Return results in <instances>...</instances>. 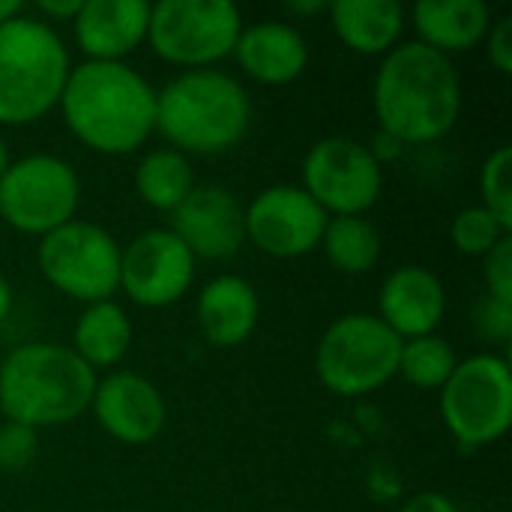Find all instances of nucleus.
<instances>
[{
  "instance_id": "aec40b11",
  "label": "nucleus",
  "mask_w": 512,
  "mask_h": 512,
  "mask_svg": "<svg viewBox=\"0 0 512 512\" xmlns=\"http://www.w3.org/2000/svg\"><path fill=\"white\" fill-rule=\"evenodd\" d=\"M492 12L483 0H420L414 6V27L420 42L444 57L471 51L489 33Z\"/></svg>"
},
{
  "instance_id": "b1692460",
  "label": "nucleus",
  "mask_w": 512,
  "mask_h": 512,
  "mask_svg": "<svg viewBox=\"0 0 512 512\" xmlns=\"http://www.w3.org/2000/svg\"><path fill=\"white\" fill-rule=\"evenodd\" d=\"M327 261L348 276L369 273L381 258V234L363 216H333L327 219L321 237Z\"/></svg>"
},
{
  "instance_id": "39448f33",
  "label": "nucleus",
  "mask_w": 512,
  "mask_h": 512,
  "mask_svg": "<svg viewBox=\"0 0 512 512\" xmlns=\"http://www.w3.org/2000/svg\"><path fill=\"white\" fill-rule=\"evenodd\" d=\"M69 51L39 18L15 15L0 24V123L24 126L45 117L69 78Z\"/></svg>"
},
{
  "instance_id": "2f4dec72",
  "label": "nucleus",
  "mask_w": 512,
  "mask_h": 512,
  "mask_svg": "<svg viewBox=\"0 0 512 512\" xmlns=\"http://www.w3.org/2000/svg\"><path fill=\"white\" fill-rule=\"evenodd\" d=\"M399 512H456V504L441 492H417L402 504Z\"/></svg>"
},
{
  "instance_id": "7ed1b4c3",
  "label": "nucleus",
  "mask_w": 512,
  "mask_h": 512,
  "mask_svg": "<svg viewBox=\"0 0 512 512\" xmlns=\"http://www.w3.org/2000/svg\"><path fill=\"white\" fill-rule=\"evenodd\" d=\"M96 372L63 345L30 342L0 363V414L27 429L81 417L96 390Z\"/></svg>"
},
{
  "instance_id": "c85d7f7f",
  "label": "nucleus",
  "mask_w": 512,
  "mask_h": 512,
  "mask_svg": "<svg viewBox=\"0 0 512 512\" xmlns=\"http://www.w3.org/2000/svg\"><path fill=\"white\" fill-rule=\"evenodd\" d=\"M483 276L489 285V297L498 303H510L512 306V237L507 234L489 255H483Z\"/></svg>"
},
{
  "instance_id": "1a4fd4ad",
  "label": "nucleus",
  "mask_w": 512,
  "mask_h": 512,
  "mask_svg": "<svg viewBox=\"0 0 512 512\" xmlns=\"http://www.w3.org/2000/svg\"><path fill=\"white\" fill-rule=\"evenodd\" d=\"M39 270L72 300L102 303L120 288V246L93 222H66L39 240Z\"/></svg>"
},
{
  "instance_id": "e433bc0d",
  "label": "nucleus",
  "mask_w": 512,
  "mask_h": 512,
  "mask_svg": "<svg viewBox=\"0 0 512 512\" xmlns=\"http://www.w3.org/2000/svg\"><path fill=\"white\" fill-rule=\"evenodd\" d=\"M18 12H21V3L18 0H0V24L9 21V18H15Z\"/></svg>"
},
{
  "instance_id": "a878e982",
  "label": "nucleus",
  "mask_w": 512,
  "mask_h": 512,
  "mask_svg": "<svg viewBox=\"0 0 512 512\" xmlns=\"http://www.w3.org/2000/svg\"><path fill=\"white\" fill-rule=\"evenodd\" d=\"M483 204L507 231H512V147H498L480 171Z\"/></svg>"
},
{
  "instance_id": "dca6fc26",
  "label": "nucleus",
  "mask_w": 512,
  "mask_h": 512,
  "mask_svg": "<svg viewBox=\"0 0 512 512\" xmlns=\"http://www.w3.org/2000/svg\"><path fill=\"white\" fill-rule=\"evenodd\" d=\"M381 321L405 342L417 336H432L447 312V294L441 279L417 264L393 270L378 297Z\"/></svg>"
},
{
  "instance_id": "f03ea898",
  "label": "nucleus",
  "mask_w": 512,
  "mask_h": 512,
  "mask_svg": "<svg viewBox=\"0 0 512 512\" xmlns=\"http://www.w3.org/2000/svg\"><path fill=\"white\" fill-rule=\"evenodd\" d=\"M462 111V84L450 57L405 42L384 54L375 75V114L381 132L405 144H432L444 138Z\"/></svg>"
},
{
  "instance_id": "c9c22d12",
  "label": "nucleus",
  "mask_w": 512,
  "mask_h": 512,
  "mask_svg": "<svg viewBox=\"0 0 512 512\" xmlns=\"http://www.w3.org/2000/svg\"><path fill=\"white\" fill-rule=\"evenodd\" d=\"M9 309H12V288H9V282L0 276V324L6 321Z\"/></svg>"
},
{
  "instance_id": "473e14b6",
  "label": "nucleus",
  "mask_w": 512,
  "mask_h": 512,
  "mask_svg": "<svg viewBox=\"0 0 512 512\" xmlns=\"http://www.w3.org/2000/svg\"><path fill=\"white\" fill-rule=\"evenodd\" d=\"M81 6H84V0H42V3H36V9L42 15L57 18V21H75Z\"/></svg>"
},
{
  "instance_id": "5701e85b",
  "label": "nucleus",
  "mask_w": 512,
  "mask_h": 512,
  "mask_svg": "<svg viewBox=\"0 0 512 512\" xmlns=\"http://www.w3.org/2000/svg\"><path fill=\"white\" fill-rule=\"evenodd\" d=\"M135 189L147 207L174 213L186 201V195L195 189V174L183 153H177L174 147H162V150L147 153L138 162Z\"/></svg>"
},
{
  "instance_id": "cd10ccee",
  "label": "nucleus",
  "mask_w": 512,
  "mask_h": 512,
  "mask_svg": "<svg viewBox=\"0 0 512 512\" xmlns=\"http://www.w3.org/2000/svg\"><path fill=\"white\" fill-rule=\"evenodd\" d=\"M36 432L21 423L0 426V471H24L36 456Z\"/></svg>"
},
{
  "instance_id": "9b49d317",
  "label": "nucleus",
  "mask_w": 512,
  "mask_h": 512,
  "mask_svg": "<svg viewBox=\"0 0 512 512\" xmlns=\"http://www.w3.org/2000/svg\"><path fill=\"white\" fill-rule=\"evenodd\" d=\"M303 189L324 213L363 216L378 204L384 174L363 141L330 135L306 153Z\"/></svg>"
},
{
  "instance_id": "f8f14e48",
  "label": "nucleus",
  "mask_w": 512,
  "mask_h": 512,
  "mask_svg": "<svg viewBox=\"0 0 512 512\" xmlns=\"http://www.w3.org/2000/svg\"><path fill=\"white\" fill-rule=\"evenodd\" d=\"M195 279V255L171 228L141 231L120 252V288L132 303L162 309L177 303Z\"/></svg>"
},
{
  "instance_id": "20e7f679",
  "label": "nucleus",
  "mask_w": 512,
  "mask_h": 512,
  "mask_svg": "<svg viewBox=\"0 0 512 512\" xmlns=\"http://www.w3.org/2000/svg\"><path fill=\"white\" fill-rule=\"evenodd\" d=\"M252 102L222 69H189L156 93V129L177 153H225L243 141Z\"/></svg>"
},
{
  "instance_id": "393cba45",
  "label": "nucleus",
  "mask_w": 512,
  "mask_h": 512,
  "mask_svg": "<svg viewBox=\"0 0 512 512\" xmlns=\"http://www.w3.org/2000/svg\"><path fill=\"white\" fill-rule=\"evenodd\" d=\"M456 366H459V357L453 345L435 333L402 342L399 375L417 390H441L456 372Z\"/></svg>"
},
{
  "instance_id": "72a5a7b5",
  "label": "nucleus",
  "mask_w": 512,
  "mask_h": 512,
  "mask_svg": "<svg viewBox=\"0 0 512 512\" xmlns=\"http://www.w3.org/2000/svg\"><path fill=\"white\" fill-rule=\"evenodd\" d=\"M402 150H405V147H402L393 135H387V132H378V135H375V144L369 147V153H372V159H375L378 165H381V162H390V159H399Z\"/></svg>"
},
{
  "instance_id": "412c9836",
  "label": "nucleus",
  "mask_w": 512,
  "mask_h": 512,
  "mask_svg": "<svg viewBox=\"0 0 512 512\" xmlns=\"http://www.w3.org/2000/svg\"><path fill=\"white\" fill-rule=\"evenodd\" d=\"M327 9L336 36L357 54H390L405 27L396 0H336Z\"/></svg>"
},
{
  "instance_id": "6ab92c4d",
  "label": "nucleus",
  "mask_w": 512,
  "mask_h": 512,
  "mask_svg": "<svg viewBox=\"0 0 512 512\" xmlns=\"http://www.w3.org/2000/svg\"><path fill=\"white\" fill-rule=\"evenodd\" d=\"M258 294L255 288L234 273L216 276L201 288L198 297V324L210 345L234 348L243 345L258 324Z\"/></svg>"
},
{
  "instance_id": "f3484780",
  "label": "nucleus",
  "mask_w": 512,
  "mask_h": 512,
  "mask_svg": "<svg viewBox=\"0 0 512 512\" xmlns=\"http://www.w3.org/2000/svg\"><path fill=\"white\" fill-rule=\"evenodd\" d=\"M75 39L90 60L123 63L147 39L150 3L144 0H84L75 15Z\"/></svg>"
},
{
  "instance_id": "423d86ee",
  "label": "nucleus",
  "mask_w": 512,
  "mask_h": 512,
  "mask_svg": "<svg viewBox=\"0 0 512 512\" xmlns=\"http://www.w3.org/2000/svg\"><path fill=\"white\" fill-rule=\"evenodd\" d=\"M402 339L378 315H345L327 327L315 351V372L336 396H369L399 375Z\"/></svg>"
},
{
  "instance_id": "0eeeda50",
  "label": "nucleus",
  "mask_w": 512,
  "mask_h": 512,
  "mask_svg": "<svg viewBox=\"0 0 512 512\" xmlns=\"http://www.w3.org/2000/svg\"><path fill=\"white\" fill-rule=\"evenodd\" d=\"M441 414L462 447H483L504 438L512 423L510 363L495 354L462 360L441 387Z\"/></svg>"
},
{
  "instance_id": "bb28decb",
  "label": "nucleus",
  "mask_w": 512,
  "mask_h": 512,
  "mask_svg": "<svg viewBox=\"0 0 512 512\" xmlns=\"http://www.w3.org/2000/svg\"><path fill=\"white\" fill-rule=\"evenodd\" d=\"M507 234L510 231L486 207H465L450 225L453 246L462 255H489Z\"/></svg>"
},
{
  "instance_id": "2eb2a0df",
  "label": "nucleus",
  "mask_w": 512,
  "mask_h": 512,
  "mask_svg": "<svg viewBox=\"0 0 512 512\" xmlns=\"http://www.w3.org/2000/svg\"><path fill=\"white\" fill-rule=\"evenodd\" d=\"M99 426L120 444H150L165 426V399L156 384L138 372H114L96 381L90 402Z\"/></svg>"
},
{
  "instance_id": "9d476101",
  "label": "nucleus",
  "mask_w": 512,
  "mask_h": 512,
  "mask_svg": "<svg viewBox=\"0 0 512 512\" xmlns=\"http://www.w3.org/2000/svg\"><path fill=\"white\" fill-rule=\"evenodd\" d=\"M81 201V183L66 159L33 153L0 177V219L21 234H51L54 228L75 219Z\"/></svg>"
},
{
  "instance_id": "7c9ffc66",
  "label": "nucleus",
  "mask_w": 512,
  "mask_h": 512,
  "mask_svg": "<svg viewBox=\"0 0 512 512\" xmlns=\"http://www.w3.org/2000/svg\"><path fill=\"white\" fill-rule=\"evenodd\" d=\"M489 60L498 72H512V15H504L489 33Z\"/></svg>"
},
{
  "instance_id": "4be33fe9",
  "label": "nucleus",
  "mask_w": 512,
  "mask_h": 512,
  "mask_svg": "<svg viewBox=\"0 0 512 512\" xmlns=\"http://www.w3.org/2000/svg\"><path fill=\"white\" fill-rule=\"evenodd\" d=\"M129 345H132V324H129V315L114 300L90 303L75 321L72 351L93 372L117 366L126 357Z\"/></svg>"
},
{
  "instance_id": "4468645a",
  "label": "nucleus",
  "mask_w": 512,
  "mask_h": 512,
  "mask_svg": "<svg viewBox=\"0 0 512 512\" xmlns=\"http://www.w3.org/2000/svg\"><path fill=\"white\" fill-rule=\"evenodd\" d=\"M171 231L195 258L225 261L246 243V210L222 186H195L171 213Z\"/></svg>"
},
{
  "instance_id": "c756f323",
  "label": "nucleus",
  "mask_w": 512,
  "mask_h": 512,
  "mask_svg": "<svg viewBox=\"0 0 512 512\" xmlns=\"http://www.w3.org/2000/svg\"><path fill=\"white\" fill-rule=\"evenodd\" d=\"M474 324H477V333L483 339L507 342V336L512 333V306L510 303H498V300L486 297L474 309Z\"/></svg>"
},
{
  "instance_id": "4c0bfd02",
  "label": "nucleus",
  "mask_w": 512,
  "mask_h": 512,
  "mask_svg": "<svg viewBox=\"0 0 512 512\" xmlns=\"http://www.w3.org/2000/svg\"><path fill=\"white\" fill-rule=\"evenodd\" d=\"M6 168H9V150H6V141L0 138V177H3Z\"/></svg>"
},
{
  "instance_id": "f257e3e1",
  "label": "nucleus",
  "mask_w": 512,
  "mask_h": 512,
  "mask_svg": "<svg viewBox=\"0 0 512 512\" xmlns=\"http://www.w3.org/2000/svg\"><path fill=\"white\" fill-rule=\"evenodd\" d=\"M60 111L81 144L105 156H126L156 129V90L126 63L87 60L69 69Z\"/></svg>"
},
{
  "instance_id": "a211bd4d",
  "label": "nucleus",
  "mask_w": 512,
  "mask_h": 512,
  "mask_svg": "<svg viewBox=\"0 0 512 512\" xmlns=\"http://www.w3.org/2000/svg\"><path fill=\"white\" fill-rule=\"evenodd\" d=\"M234 54L243 72L261 84H291L309 63V45L303 33L282 21H258L243 27Z\"/></svg>"
},
{
  "instance_id": "ddd939ff",
  "label": "nucleus",
  "mask_w": 512,
  "mask_h": 512,
  "mask_svg": "<svg viewBox=\"0 0 512 512\" xmlns=\"http://www.w3.org/2000/svg\"><path fill=\"white\" fill-rule=\"evenodd\" d=\"M327 213L303 186H270L246 210V237L273 258H300L321 246Z\"/></svg>"
},
{
  "instance_id": "f704fd0d",
  "label": "nucleus",
  "mask_w": 512,
  "mask_h": 512,
  "mask_svg": "<svg viewBox=\"0 0 512 512\" xmlns=\"http://www.w3.org/2000/svg\"><path fill=\"white\" fill-rule=\"evenodd\" d=\"M288 9L297 12V15H315V12H324L327 3H321V0H291Z\"/></svg>"
},
{
  "instance_id": "6e6552de",
  "label": "nucleus",
  "mask_w": 512,
  "mask_h": 512,
  "mask_svg": "<svg viewBox=\"0 0 512 512\" xmlns=\"http://www.w3.org/2000/svg\"><path fill=\"white\" fill-rule=\"evenodd\" d=\"M243 30L231 0H159L150 6L147 39L153 51L186 69H210L234 51Z\"/></svg>"
}]
</instances>
